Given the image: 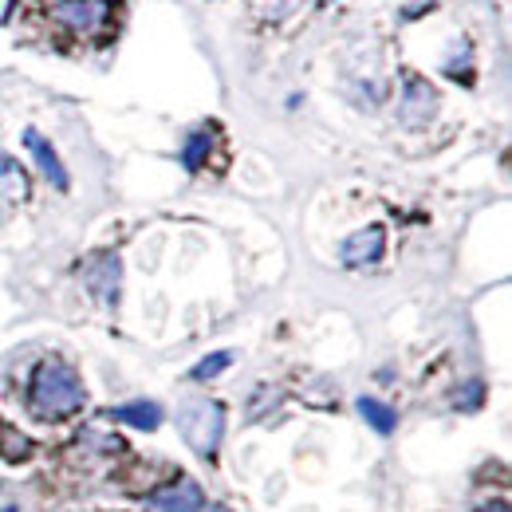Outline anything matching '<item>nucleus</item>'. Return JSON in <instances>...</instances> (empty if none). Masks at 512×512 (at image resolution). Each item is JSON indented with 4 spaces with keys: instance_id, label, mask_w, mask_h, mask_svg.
I'll return each instance as SVG.
<instances>
[{
    "instance_id": "nucleus-5",
    "label": "nucleus",
    "mask_w": 512,
    "mask_h": 512,
    "mask_svg": "<svg viewBox=\"0 0 512 512\" xmlns=\"http://www.w3.org/2000/svg\"><path fill=\"white\" fill-rule=\"evenodd\" d=\"M438 111V91L426 83V79H406V91H402V123L406 127H426Z\"/></svg>"
},
{
    "instance_id": "nucleus-8",
    "label": "nucleus",
    "mask_w": 512,
    "mask_h": 512,
    "mask_svg": "<svg viewBox=\"0 0 512 512\" xmlns=\"http://www.w3.org/2000/svg\"><path fill=\"white\" fill-rule=\"evenodd\" d=\"M24 142H28V150H32V158L40 162V170H44V178L56 186V190H64L67 186V170L64 162L56 158V150L48 146V138L40 134V130H24Z\"/></svg>"
},
{
    "instance_id": "nucleus-14",
    "label": "nucleus",
    "mask_w": 512,
    "mask_h": 512,
    "mask_svg": "<svg viewBox=\"0 0 512 512\" xmlns=\"http://www.w3.org/2000/svg\"><path fill=\"white\" fill-rule=\"evenodd\" d=\"M229 363H233V355H229V351H217V355H209V359H201V363L193 367V379H217Z\"/></svg>"
},
{
    "instance_id": "nucleus-17",
    "label": "nucleus",
    "mask_w": 512,
    "mask_h": 512,
    "mask_svg": "<svg viewBox=\"0 0 512 512\" xmlns=\"http://www.w3.org/2000/svg\"><path fill=\"white\" fill-rule=\"evenodd\" d=\"M323 4H327V0H323Z\"/></svg>"
},
{
    "instance_id": "nucleus-3",
    "label": "nucleus",
    "mask_w": 512,
    "mask_h": 512,
    "mask_svg": "<svg viewBox=\"0 0 512 512\" xmlns=\"http://www.w3.org/2000/svg\"><path fill=\"white\" fill-rule=\"evenodd\" d=\"M83 284L91 288V296L99 304H115L119 300V284H123V264L115 253H95L83 260Z\"/></svg>"
},
{
    "instance_id": "nucleus-10",
    "label": "nucleus",
    "mask_w": 512,
    "mask_h": 512,
    "mask_svg": "<svg viewBox=\"0 0 512 512\" xmlns=\"http://www.w3.org/2000/svg\"><path fill=\"white\" fill-rule=\"evenodd\" d=\"M359 414L371 422V430H379V434H390L394 430V422H398V414L379 402V398H359Z\"/></svg>"
},
{
    "instance_id": "nucleus-7",
    "label": "nucleus",
    "mask_w": 512,
    "mask_h": 512,
    "mask_svg": "<svg viewBox=\"0 0 512 512\" xmlns=\"http://www.w3.org/2000/svg\"><path fill=\"white\" fill-rule=\"evenodd\" d=\"M150 505L158 512H201V489L182 477V481H174V485H162V489L150 497Z\"/></svg>"
},
{
    "instance_id": "nucleus-4",
    "label": "nucleus",
    "mask_w": 512,
    "mask_h": 512,
    "mask_svg": "<svg viewBox=\"0 0 512 512\" xmlns=\"http://www.w3.org/2000/svg\"><path fill=\"white\" fill-rule=\"evenodd\" d=\"M111 4L107 0H56V20L67 24L79 36H95L111 24Z\"/></svg>"
},
{
    "instance_id": "nucleus-2",
    "label": "nucleus",
    "mask_w": 512,
    "mask_h": 512,
    "mask_svg": "<svg viewBox=\"0 0 512 512\" xmlns=\"http://www.w3.org/2000/svg\"><path fill=\"white\" fill-rule=\"evenodd\" d=\"M178 430L182 438L190 442L193 453L201 457H213L217 446H221V430H225V410L209 398H197V402H186L182 414H178Z\"/></svg>"
},
{
    "instance_id": "nucleus-16",
    "label": "nucleus",
    "mask_w": 512,
    "mask_h": 512,
    "mask_svg": "<svg viewBox=\"0 0 512 512\" xmlns=\"http://www.w3.org/2000/svg\"><path fill=\"white\" fill-rule=\"evenodd\" d=\"M4 512H16V509H4Z\"/></svg>"
},
{
    "instance_id": "nucleus-1",
    "label": "nucleus",
    "mask_w": 512,
    "mask_h": 512,
    "mask_svg": "<svg viewBox=\"0 0 512 512\" xmlns=\"http://www.w3.org/2000/svg\"><path fill=\"white\" fill-rule=\"evenodd\" d=\"M87 402V390H83V379L75 375V367H67L64 359H44L32 375V386H28V406L40 422H60V418H71L75 410H83Z\"/></svg>"
},
{
    "instance_id": "nucleus-15",
    "label": "nucleus",
    "mask_w": 512,
    "mask_h": 512,
    "mask_svg": "<svg viewBox=\"0 0 512 512\" xmlns=\"http://www.w3.org/2000/svg\"><path fill=\"white\" fill-rule=\"evenodd\" d=\"M205 512H229V509H205Z\"/></svg>"
},
{
    "instance_id": "nucleus-12",
    "label": "nucleus",
    "mask_w": 512,
    "mask_h": 512,
    "mask_svg": "<svg viewBox=\"0 0 512 512\" xmlns=\"http://www.w3.org/2000/svg\"><path fill=\"white\" fill-rule=\"evenodd\" d=\"M209 146H213V134H209V130H197V134H190V142H186V150H182L186 170H201V162H205Z\"/></svg>"
},
{
    "instance_id": "nucleus-9",
    "label": "nucleus",
    "mask_w": 512,
    "mask_h": 512,
    "mask_svg": "<svg viewBox=\"0 0 512 512\" xmlns=\"http://www.w3.org/2000/svg\"><path fill=\"white\" fill-rule=\"evenodd\" d=\"M111 418H115V422H127V426H134V430H158V426H162V406L142 398V402L115 406V410H111Z\"/></svg>"
},
{
    "instance_id": "nucleus-13",
    "label": "nucleus",
    "mask_w": 512,
    "mask_h": 512,
    "mask_svg": "<svg viewBox=\"0 0 512 512\" xmlns=\"http://www.w3.org/2000/svg\"><path fill=\"white\" fill-rule=\"evenodd\" d=\"M0 186H8L12 197H24L28 193V182H24V170L8 158V154H0Z\"/></svg>"
},
{
    "instance_id": "nucleus-6",
    "label": "nucleus",
    "mask_w": 512,
    "mask_h": 512,
    "mask_svg": "<svg viewBox=\"0 0 512 512\" xmlns=\"http://www.w3.org/2000/svg\"><path fill=\"white\" fill-rule=\"evenodd\" d=\"M343 264H351V268H363V264H375L379 256H383V229L379 225H371V229H359L355 237H347L343 241Z\"/></svg>"
},
{
    "instance_id": "nucleus-11",
    "label": "nucleus",
    "mask_w": 512,
    "mask_h": 512,
    "mask_svg": "<svg viewBox=\"0 0 512 512\" xmlns=\"http://www.w3.org/2000/svg\"><path fill=\"white\" fill-rule=\"evenodd\" d=\"M28 453H32V442H28L20 430L0 426V457H4V461H24Z\"/></svg>"
}]
</instances>
